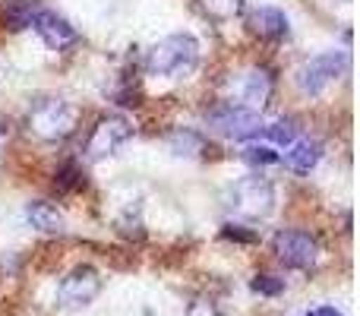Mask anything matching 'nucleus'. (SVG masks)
I'll return each mask as SVG.
<instances>
[{"mask_svg":"<svg viewBox=\"0 0 360 316\" xmlns=\"http://www.w3.org/2000/svg\"><path fill=\"white\" fill-rule=\"evenodd\" d=\"M262 137L269 139V143H275V146H281V149H285V146H291L294 139H297V127H294V120H275V124H262Z\"/></svg>","mask_w":360,"mask_h":316,"instance_id":"obj_15","label":"nucleus"},{"mask_svg":"<svg viewBox=\"0 0 360 316\" xmlns=\"http://www.w3.org/2000/svg\"><path fill=\"white\" fill-rule=\"evenodd\" d=\"M186 316H221V310H218L215 301H209V298H196V301L190 304V310H186Z\"/></svg>","mask_w":360,"mask_h":316,"instance_id":"obj_22","label":"nucleus"},{"mask_svg":"<svg viewBox=\"0 0 360 316\" xmlns=\"http://www.w3.org/2000/svg\"><path fill=\"white\" fill-rule=\"evenodd\" d=\"M130 137H133L130 120L120 118V114H108V118H101L98 124L92 127V133H89L86 158L89 161H101V158L114 156V152H117Z\"/></svg>","mask_w":360,"mask_h":316,"instance_id":"obj_6","label":"nucleus"},{"mask_svg":"<svg viewBox=\"0 0 360 316\" xmlns=\"http://www.w3.org/2000/svg\"><path fill=\"white\" fill-rule=\"evenodd\" d=\"M171 149L177 152V156H193L190 149H202V137L199 133H190V130H180V133H174L171 137Z\"/></svg>","mask_w":360,"mask_h":316,"instance_id":"obj_18","label":"nucleus"},{"mask_svg":"<svg viewBox=\"0 0 360 316\" xmlns=\"http://www.w3.org/2000/svg\"><path fill=\"white\" fill-rule=\"evenodd\" d=\"M243 161L247 165H253V168H266V165H278L281 161V156L272 149V146H266V143H259V146H247L243 149Z\"/></svg>","mask_w":360,"mask_h":316,"instance_id":"obj_16","label":"nucleus"},{"mask_svg":"<svg viewBox=\"0 0 360 316\" xmlns=\"http://www.w3.org/2000/svg\"><path fill=\"white\" fill-rule=\"evenodd\" d=\"M205 124H209V130L221 133V137H228V139H250L262 130L259 111L240 108V105H234V101L212 108V111L205 114Z\"/></svg>","mask_w":360,"mask_h":316,"instance_id":"obj_5","label":"nucleus"},{"mask_svg":"<svg viewBox=\"0 0 360 316\" xmlns=\"http://www.w3.org/2000/svg\"><path fill=\"white\" fill-rule=\"evenodd\" d=\"M25 218H29L32 228L44 231V234H60L63 231V215L57 212V206L44 203V199H35V203L25 206Z\"/></svg>","mask_w":360,"mask_h":316,"instance_id":"obj_13","label":"nucleus"},{"mask_svg":"<svg viewBox=\"0 0 360 316\" xmlns=\"http://www.w3.org/2000/svg\"><path fill=\"white\" fill-rule=\"evenodd\" d=\"M82 184H86V180H82V171L76 165H67L63 171H57V187H60V190H79Z\"/></svg>","mask_w":360,"mask_h":316,"instance_id":"obj_20","label":"nucleus"},{"mask_svg":"<svg viewBox=\"0 0 360 316\" xmlns=\"http://www.w3.org/2000/svg\"><path fill=\"white\" fill-rule=\"evenodd\" d=\"M250 288H253V294H262V298H278L285 291V282L275 279V275H256L250 282Z\"/></svg>","mask_w":360,"mask_h":316,"instance_id":"obj_19","label":"nucleus"},{"mask_svg":"<svg viewBox=\"0 0 360 316\" xmlns=\"http://www.w3.org/2000/svg\"><path fill=\"white\" fill-rule=\"evenodd\" d=\"M231 89H234V99H237L234 105L250 108V111H262L275 92V80L266 67H250L234 76Z\"/></svg>","mask_w":360,"mask_h":316,"instance_id":"obj_8","label":"nucleus"},{"mask_svg":"<svg viewBox=\"0 0 360 316\" xmlns=\"http://www.w3.org/2000/svg\"><path fill=\"white\" fill-rule=\"evenodd\" d=\"M307 316H345L342 310H335V307H313Z\"/></svg>","mask_w":360,"mask_h":316,"instance_id":"obj_23","label":"nucleus"},{"mask_svg":"<svg viewBox=\"0 0 360 316\" xmlns=\"http://www.w3.org/2000/svg\"><path fill=\"white\" fill-rule=\"evenodd\" d=\"M101 291V279L92 266H79L67 275V279L57 285V304L67 307V310H79L89 307Z\"/></svg>","mask_w":360,"mask_h":316,"instance_id":"obj_9","label":"nucleus"},{"mask_svg":"<svg viewBox=\"0 0 360 316\" xmlns=\"http://www.w3.org/2000/svg\"><path fill=\"white\" fill-rule=\"evenodd\" d=\"M351 67L348 51H326L319 57H310L297 70V89L304 95H323L335 80H342Z\"/></svg>","mask_w":360,"mask_h":316,"instance_id":"obj_4","label":"nucleus"},{"mask_svg":"<svg viewBox=\"0 0 360 316\" xmlns=\"http://www.w3.org/2000/svg\"><path fill=\"white\" fill-rule=\"evenodd\" d=\"M202 6L215 19H234L243 10V0H202Z\"/></svg>","mask_w":360,"mask_h":316,"instance_id":"obj_17","label":"nucleus"},{"mask_svg":"<svg viewBox=\"0 0 360 316\" xmlns=\"http://www.w3.org/2000/svg\"><path fill=\"white\" fill-rule=\"evenodd\" d=\"M4 137H6V127H4V124H0V139H4Z\"/></svg>","mask_w":360,"mask_h":316,"instance_id":"obj_24","label":"nucleus"},{"mask_svg":"<svg viewBox=\"0 0 360 316\" xmlns=\"http://www.w3.org/2000/svg\"><path fill=\"white\" fill-rule=\"evenodd\" d=\"M76 120H79L76 105L63 99H41L29 111V130L44 143H57V139H67L76 130Z\"/></svg>","mask_w":360,"mask_h":316,"instance_id":"obj_2","label":"nucleus"},{"mask_svg":"<svg viewBox=\"0 0 360 316\" xmlns=\"http://www.w3.org/2000/svg\"><path fill=\"white\" fill-rule=\"evenodd\" d=\"M247 25L253 35L266 38V42H281V38L288 35V16L278 6H259V10H253Z\"/></svg>","mask_w":360,"mask_h":316,"instance_id":"obj_11","label":"nucleus"},{"mask_svg":"<svg viewBox=\"0 0 360 316\" xmlns=\"http://www.w3.org/2000/svg\"><path fill=\"white\" fill-rule=\"evenodd\" d=\"M199 63V44L193 35L177 32V35L162 38L146 51V73L162 76V80H184Z\"/></svg>","mask_w":360,"mask_h":316,"instance_id":"obj_1","label":"nucleus"},{"mask_svg":"<svg viewBox=\"0 0 360 316\" xmlns=\"http://www.w3.org/2000/svg\"><path fill=\"white\" fill-rule=\"evenodd\" d=\"M228 199L231 209L240 218H266L275 209V184L262 174H250V177H240L231 187Z\"/></svg>","mask_w":360,"mask_h":316,"instance_id":"obj_3","label":"nucleus"},{"mask_svg":"<svg viewBox=\"0 0 360 316\" xmlns=\"http://www.w3.org/2000/svg\"><path fill=\"white\" fill-rule=\"evenodd\" d=\"M32 16H35V6H32L29 0H10V4L4 6V13H0V23H4L6 29L19 32V29H25V25H32Z\"/></svg>","mask_w":360,"mask_h":316,"instance_id":"obj_14","label":"nucleus"},{"mask_svg":"<svg viewBox=\"0 0 360 316\" xmlns=\"http://www.w3.org/2000/svg\"><path fill=\"white\" fill-rule=\"evenodd\" d=\"M221 237H224V241H237V244H256V234H253V231H243L240 225H224V228H221Z\"/></svg>","mask_w":360,"mask_h":316,"instance_id":"obj_21","label":"nucleus"},{"mask_svg":"<svg viewBox=\"0 0 360 316\" xmlns=\"http://www.w3.org/2000/svg\"><path fill=\"white\" fill-rule=\"evenodd\" d=\"M319 158H323V146L310 137L294 139L291 146H285V156H281V161H285L294 174H310L313 168L319 165Z\"/></svg>","mask_w":360,"mask_h":316,"instance_id":"obj_12","label":"nucleus"},{"mask_svg":"<svg viewBox=\"0 0 360 316\" xmlns=\"http://www.w3.org/2000/svg\"><path fill=\"white\" fill-rule=\"evenodd\" d=\"M32 29L38 32V38H41L51 51H63V48L79 42V32H76L63 16H57L54 10H35Z\"/></svg>","mask_w":360,"mask_h":316,"instance_id":"obj_10","label":"nucleus"},{"mask_svg":"<svg viewBox=\"0 0 360 316\" xmlns=\"http://www.w3.org/2000/svg\"><path fill=\"white\" fill-rule=\"evenodd\" d=\"M272 250L288 269H313L319 260V244L307 231H278Z\"/></svg>","mask_w":360,"mask_h":316,"instance_id":"obj_7","label":"nucleus"}]
</instances>
